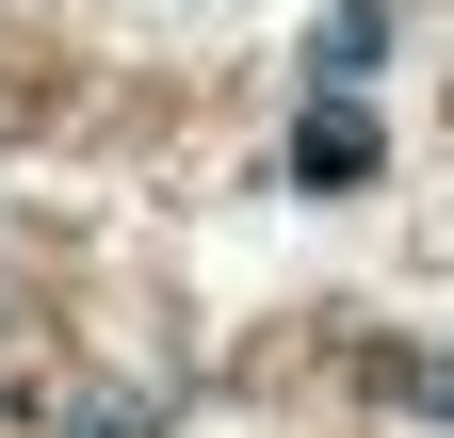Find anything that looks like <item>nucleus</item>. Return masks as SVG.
Listing matches in <instances>:
<instances>
[{"label": "nucleus", "instance_id": "obj_1", "mask_svg": "<svg viewBox=\"0 0 454 438\" xmlns=\"http://www.w3.org/2000/svg\"><path fill=\"white\" fill-rule=\"evenodd\" d=\"M293 179H309V195H340V179H373V114H357V98H325V114L293 130Z\"/></svg>", "mask_w": 454, "mask_h": 438}, {"label": "nucleus", "instance_id": "obj_2", "mask_svg": "<svg viewBox=\"0 0 454 438\" xmlns=\"http://www.w3.org/2000/svg\"><path fill=\"white\" fill-rule=\"evenodd\" d=\"M373 49H389V0H340L325 17V82H373Z\"/></svg>", "mask_w": 454, "mask_h": 438}, {"label": "nucleus", "instance_id": "obj_3", "mask_svg": "<svg viewBox=\"0 0 454 438\" xmlns=\"http://www.w3.org/2000/svg\"><path fill=\"white\" fill-rule=\"evenodd\" d=\"M66 438H146V406H98V422H66Z\"/></svg>", "mask_w": 454, "mask_h": 438}, {"label": "nucleus", "instance_id": "obj_4", "mask_svg": "<svg viewBox=\"0 0 454 438\" xmlns=\"http://www.w3.org/2000/svg\"><path fill=\"white\" fill-rule=\"evenodd\" d=\"M422 406H454V373H422Z\"/></svg>", "mask_w": 454, "mask_h": 438}]
</instances>
